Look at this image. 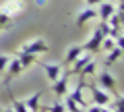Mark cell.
<instances>
[{"label":"cell","instance_id":"13","mask_svg":"<svg viewBox=\"0 0 124 112\" xmlns=\"http://www.w3.org/2000/svg\"><path fill=\"white\" fill-rule=\"evenodd\" d=\"M17 58L21 60L23 69H27V67H31V64H35L37 56H35V54H29V52H21V50H19V52H17Z\"/></svg>","mask_w":124,"mask_h":112},{"label":"cell","instance_id":"9","mask_svg":"<svg viewBox=\"0 0 124 112\" xmlns=\"http://www.w3.org/2000/svg\"><path fill=\"white\" fill-rule=\"evenodd\" d=\"M91 58H93V54H89V52H81V56H79V58H77L72 64H70V71H66V73H68L70 77H72V75H79L81 69H83V67H85V64H87Z\"/></svg>","mask_w":124,"mask_h":112},{"label":"cell","instance_id":"7","mask_svg":"<svg viewBox=\"0 0 124 112\" xmlns=\"http://www.w3.org/2000/svg\"><path fill=\"white\" fill-rule=\"evenodd\" d=\"M68 79H70V75H68V73H62V75H60V77H58V79L52 83V91L58 95V98L66 95V89H68Z\"/></svg>","mask_w":124,"mask_h":112},{"label":"cell","instance_id":"4","mask_svg":"<svg viewBox=\"0 0 124 112\" xmlns=\"http://www.w3.org/2000/svg\"><path fill=\"white\" fill-rule=\"evenodd\" d=\"M4 73H6V75H4V81H2V83H4V87H10V81L23 73V64H21V60H19L17 56H15V58H10L8 64H6V69H4Z\"/></svg>","mask_w":124,"mask_h":112},{"label":"cell","instance_id":"22","mask_svg":"<svg viewBox=\"0 0 124 112\" xmlns=\"http://www.w3.org/2000/svg\"><path fill=\"white\" fill-rule=\"evenodd\" d=\"M101 0H85V6H95V4H99Z\"/></svg>","mask_w":124,"mask_h":112},{"label":"cell","instance_id":"8","mask_svg":"<svg viewBox=\"0 0 124 112\" xmlns=\"http://www.w3.org/2000/svg\"><path fill=\"white\" fill-rule=\"evenodd\" d=\"M35 62L46 71V77L50 79V83H54L62 75V64H48V62H41V60H35Z\"/></svg>","mask_w":124,"mask_h":112},{"label":"cell","instance_id":"14","mask_svg":"<svg viewBox=\"0 0 124 112\" xmlns=\"http://www.w3.org/2000/svg\"><path fill=\"white\" fill-rule=\"evenodd\" d=\"M39 98H41V91H37V94H33L29 100H25V106L29 112H37L39 110Z\"/></svg>","mask_w":124,"mask_h":112},{"label":"cell","instance_id":"16","mask_svg":"<svg viewBox=\"0 0 124 112\" xmlns=\"http://www.w3.org/2000/svg\"><path fill=\"white\" fill-rule=\"evenodd\" d=\"M95 71H97V62H95V60L91 58V60H89V62L85 64L83 69H81V73H79V75H81V77H87V75H93Z\"/></svg>","mask_w":124,"mask_h":112},{"label":"cell","instance_id":"10","mask_svg":"<svg viewBox=\"0 0 124 112\" xmlns=\"http://www.w3.org/2000/svg\"><path fill=\"white\" fill-rule=\"evenodd\" d=\"M93 19H97V9H93V6H85V9L77 15V25L83 27L87 21H93Z\"/></svg>","mask_w":124,"mask_h":112},{"label":"cell","instance_id":"15","mask_svg":"<svg viewBox=\"0 0 124 112\" xmlns=\"http://www.w3.org/2000/svg\"><path fill=\"white\" fill-rule=\"evenodd\" d=\"M10 25H13V17H10L6 10L0 9V33L6 31V29H10Z\"/></svg>","mask_w":124,"mask_h":112},{"label":"cell","instance_id":"1","mask_svg":"<svg viewBox=\"0 0 124 112\" xmlns=\"http://www.w3.org/2000/svg\"><path fill=\"white\" fill-rule=\"evenodd\" d=\"M122 15H124V9H122V4H118L116 10H114V15L108 19V25H110V35L108 37L122 35Z\"/></svg>","mask_w":124,"mask_h":112},{"label":"cell","instance_id":"21","mask_svg":"<svg viewBox=\"0 0 124 112\" xmlns=\"http://www.w3.org/2000/svg\"><path fill=\"white\" fill-rule=\"evenodd\" d=\"M8 60H10V56L0 54V73H4V69H6V64H8Z\"/></svg>","mask_w":124,"mask_h":112},{"label":"cell","instance_id":"17","mask_svg":"<svg viewBox=\"0 0 124 112\" xmlns=\"http://www.w3.org/2000/svg\"><path fill=\"white\" fill-rule=\"evenodd\" d=\"M62 104H64V108H66L68 112H81V110H83V108H81L79 104H77L75 100L70 98V95H66V100H64V102H62Z\"/></svg>","mask_w":124,"mask_h":112},{"label":"cell","instance_id":"18","mask_svg":"<svg viewBox=\"0 0 124 112\" xmlns=\"http://www.w3.org/2000/svg\"><path fill=\"white\" fill-rule=\"evenodd\" d=\"M6 89H8V87H6ZM8 94H10V91H8ZM10 100H13V110H15V112H29L23 100H17L13 94H10Z\"/></svg>","mask_w":124,"mask_h":112},{"label":"cell","instance_id":"25","mask_svg":"<svg viewBox=\"0 0 124 112\" xmlns=\"http://www.w3.org/2000/svg\"><path fill=\"white\" fill-rule=\"evenodd\" d=\"M0 112H4V108H2V106H0Z\"/></svg>","mask_w":124,"mask_h":112},{"label":"cell","instance_id":"2","mask_svg":"<svg viewBox=\"0 0 124 112\" xmlns=\"http://www.w3.org/2000/svg\"><path fill=\"white\" fill-rule=\"evenodd\" d=\"M21 52H29V54H46V52H50V46H48V42L44 40V37H35V40H29L27 44H23L21 46Z\"/></svg>","mask_w":124,"mask_h":112},{"label":"cell","instance_id":"23","mask_svg":"<svg viewBox=\"0 0 124 112\" xmlns=\"http://www.w3.org/2000/svg\"><path fill=\"white\" fill-rule=\"evenodd\" d=\"M46 2H48V0H35V4H39V6H44Z\"/></svg>","mask_w":124,"mask_h":112},{"label":"cell","instance_id":"5","mask_svg":"<svg viewBox=\"0 0 124 112\" xmlns=\"http://www.w3.org/2000/svg\"><path fill=\"white\" fill-rule=\"evenodd\" d=\"M93 75H95V79H97V83H99V87H101V89L116 94L118 83H116V79L110 75V71H99V73H93Z\"/></svg>","mask_w":124,"mask_h":112},{"label":"cell","instance_id":"19","mask_svg":"<svg viewBox=\"0 0 124 112\" xmlns=\"http://www.w3.org/2000/svg\"><path fill=\"white\" fill-rule=\"evenodd\" d=\"M44 112H66V108H64V104H62L60 100H56L54 104L46 106V108H44Z\"/></svg>","mask_w":124,"mask_h":112},{"label":"cell","instance_id":"20","mask_svg":"<svg viewBox=\"0 0 124 112\" xmlns=\"http://www.w3.org/2000/svg\"><path fill=\"white\" fill-rule=\"evenodd\" d=\"M114 46H116V40H114V37H103V40H101V50H108V52H110Z\"/></svg>","mask_w":124,"mask_h":112},{"label":"cell","instance_id":"6","mask_svg":"<svg viewBox=\"0 0 124 112\" xmlns=\"http://www.w3.org/2000/svg\"><path fill=\"white\" fill-rule=\"evenodd\" d=\"M103 37H106V35H103L99 29H95V31H93V35H91V40L85 42V44L81 46V50H83V52H89V54L101 52V40H103Z\"/></svg>","mask_w":124,"mask_h":112},{"label":"cell","instance_id":"24","mask_svg":"<svg viewBox=\"0 0 124 112\" xmlns=\"http://www.w3.org/2000/svg\"><path fill=\"white\" fill-rule=\"evenodd\" d=\"M4 112H15V110H13V108H4Z\"/></svg>","mask_w":124,"mask_h":112},{"label":"cell","instance_id":"12","mask_svg":"<svg viewBox=\"0 0 124 112\" xmlns=\"http://www.w3.org/2000/svg\"><path fill=\"white\" fill-rule=\"evenodd\" d=\"M81 52H83V50H81V46H72V48L66 52V56H64V60H62V64H64V67H70V64L81 56Z\"/></svg>","mask_w":124,"mask_h":112},{"label":"cell","instance_id":"11","mask_svg":"<svg viewBox=\"0 0 124 112\" xmlns=\"http://www.w3.org/2000/svg\"><path fill=\"white\" fill-rule=\"evenodd\" d=\"M114 10H116V4L114 2H99V9H97V17H99V21H108V19L114 15Z\"/></svg>","mask_w":124,"mask_h":112},{"label":"cell","instance_id":"3","mask_svg":"<svg viewBox=\"0 0 124 112\" xmlns=\"http://www.w3.org/2000/svg\"><path fill=\"white\" fill-rule=\"evenodd\" d=\"M89 94H91V104H97V106H108V104L112 102V95L108 94L106 89H101L99 85H87Z\"/></svg>","mask_w":124,"mask_h":112}]
</instances>
